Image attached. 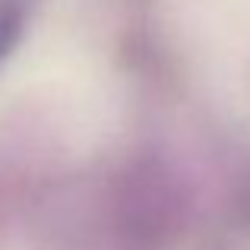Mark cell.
Here are the masks:
<instances>
[{"instance_id":"obj_1","label":"cell","mask_w":250,"mask_h":250,"mask_svg":"<svg viewBox=\"0 0 250 250\" xmlns=\"http://www.w3.org/2000/svg\"><path fill=\"white\" fill-rule=\"evenodd\" d=\"M16 29H19L16 13H13L10 6H0V57H3L6 48L13 44V38H16Z\"/></svg>"}]
</instances>
